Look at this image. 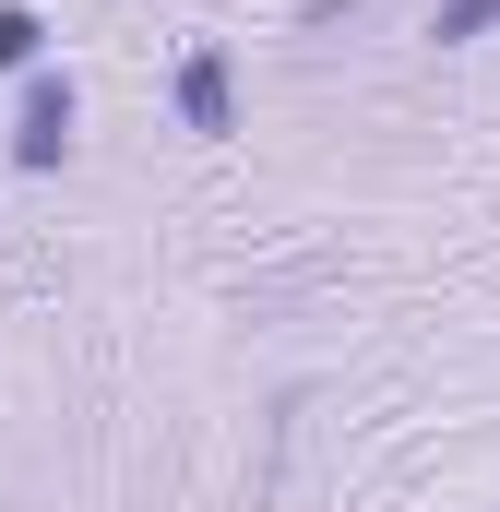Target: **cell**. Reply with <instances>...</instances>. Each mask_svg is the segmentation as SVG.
<instances>
[{
    "mask_svg": "<svg viewBox=\"0 0 500 512\" xmlns=\"http://www.w3.org/2000/svg\"><path fill=\"white\" fill-rule=\"evenodd\" d=\"M358 12H370V0H286V24H298V36H322V24H358Z\"/></svg>",
    "mask_w": 500,
    "mask_h": 512,
    "instance_id": "5",
    "label": "cell"
},
{
    "mask_svg": "<svg viewBox=\"0 0 500 512\" xmlns=\"http://www.w3.org/2000/svg\"><path fill=\"white\" fill-rule=\"evenodd\" d=\"M167 120L191 131V143H239L250 108H239V48L227 36H191L179 60H167Z\"/></svg>",
    "mask_w": 500,
    "mask_h": 512,
    "instance_id": "2",
    "label": "cell"
},
{
    "mask_svg": "<svg viewBox=\"0 0 500 512\" xmlns=\"http://www.w3.org/2000/svg\"><path fill=\"white\" fill-rule=\"evenodd\" d=\"M48 60H60V24H48V0H0V84L48 72Z\"/></svg>",
    "mask_w": 500,
    "mask_h": 512,
    "instance_id": "3",
    "label": "cell"
},
{
    "mask_svg": "<svg viewBox=\"0 0 500 512\" xmlns=\"http://www.w3.org/2000/svg\"><path fill=\"white\" fill-rule=\"evenodd\" d=\"M429 48H500V0H429Z\"/></svg>",
    "mask_w": 500,
    "mask_h": 512,
    "instance_id": "4",
    "label": "cell"
},
{
    "mask_svg": "<svg viewBox=\"0 0 500 512\" xmlns=\"http://www.w3.org/2000/svg\"><path fill=\"white\" fill-rule=\"evenodd\" d=\"M72 155H84V72H72V60H48V72H24V84H12L0 167H12V179H60Z\"/></svg>",
    "mask_w": 500,
    "mask_h": 512,
    "instance_id": "1",
    "label": "cell"
}]
</instances>
